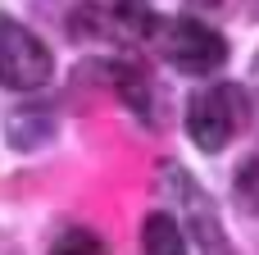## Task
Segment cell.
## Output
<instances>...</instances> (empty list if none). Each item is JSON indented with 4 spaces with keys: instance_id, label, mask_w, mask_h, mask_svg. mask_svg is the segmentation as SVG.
I'll list each match as a JSON object with an SVG mask.
<instances>
[{
    "instance_id": "cell-1",
    "label": "cell",
    "mask_w": 259,
    "mask_h": 255,
    "mask_svg": "<svg viewBox=\"0 0 259 255\" xmlns=\"http://www.w3.org/2000/svg\"><path fill=\"white\" fill-rule=\"evenodd\" d=\"M155 41H159V55H164L178 73H191V78L219 73V68L228 64V41H223V32L209 27L205 18H196V14L155 23Z\"/></svg>"
},
{
    "instance_id": "cell-2",
    "label": "cell",
    "mask_w": 259,
    "mask_h": 255,
    "mask_svg": "<svg viewBox=\"0 0 259 255\" xmlns=\"http://www.w3.org/2000/svg\"><path fill=\"white\" fill-rule=\"evenodd\" d=\"M246 123V91L237 82H209L187 105V137L200 151H223Z\"/></svg>"
},
{
    "instance_id": "cell-3",
    "label": "cell",
    "mask_w": 259,
    "mask_h": 255,
    "mask_svg": "<svg viewBox=\"0 0 259 255\" xmlns=\"http://www.w3.org/2000/svg\"><path fill=\"white\" fill-rule=\"evenodd\" d=\"M50 68H55V59H50L46 41L32 27H23L18 18L0 14V87L36 91L50 82Z\"/></svg>"
},
{
    "instance_id": "cell-4",
    "label": "cell",
    "mask_w": 259,
    "mask_h": 255,
    "mask_svg": "<svg viewBox=\"0 0 259 255\" xmlns=\"http://www.w3.org/2000/svg\"><path fill=\"white\" fill-rule=\"evenodd\" d=\"M77 32L109 46H132L155 37V14L146 0H77Z\"/></svg>"
},
{
    "instance_id": "cell-5",
    "label": "cell",
    "mask_w": 259,
    "mask_h": 255,
    "mask_svg": "<svg viewBox=\"0 0 259 255\" xmlns=\"http://www.w3.org/2000/svg\"><path fill=\"white\" fill-rule=\"evenodd\" d=\"M141 251L146 255H187V237H182V224L164 210L146 214L141 224Z\"/></svg>"
},
{
    "instance_id": "cell-6",
    "label": "cell",
    "mask_w": 259,
    "mask_h": 255,
    "mask_svg": "<svg viewBox=\"0 0 259 255\" xmlns=\"http://www.w3.org/2000/svg\"><path fill=\"white\" fill-rule=\"evenodd\" d=\"M50 255H109V246L91 228H68V233H59V242L50 246Z\"/></svg>"
},
{
    "instance_id": "cell-7",
    "label": "cell",
    "mask_w": 259,
    "mask_h": 255,
    "mask_svg": "<svg viewBox=\"0 0 259 255\" xmlns=\"http://www.w3.org/2000/svg\"><path fill=\"white\" fill-rule=\"evenodd\" d=\"M232 196H237V205L259 219V155H250L241 169H237V187H232Z\"/></svg>"
},
{
    "instance_id": "cell-8",
    "label": "cell",
    "mask_w": 259,
    "mask_h": 255,
    "mask_svg": "<svg viewBox=\"0 0 259 255\" xmlns=\"http://www.w3.org/2000/svg\"><path fill=\"white\" fill-rule=\"evenodd\" d=\"M114 78H118V91H123V96L146 114V78H141V68H118Z\"/></svg>"
}]
</instances>
